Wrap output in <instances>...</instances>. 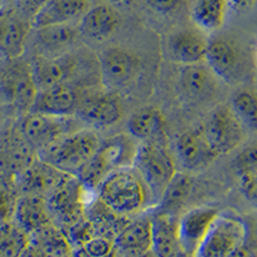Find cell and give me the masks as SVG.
<instances>
[{
    "label": "cell",
    "mask_w": 257,
    "mask_h": 257,
    "mask_svg": "<svg viewBox=\"0 0 257 257\" xmlns=\"http://www.w3.org/2000/svg\"><path fill=\"white\" fill-rule=\"evenodd\" d=\"M98 199L121 216L139 215L151 203L143 179L133 166L114 170L96 187Z\"/></svg>",
    "instance_id": "1"
},
{
    "label": "cell",
    "mask_w": 257,
    "mask_h": 257,
    "mask_svg": "<svg viewBox=\"0 0 257 257\" xmlns=\"http://www.w3.org/2000/svg\"><path fill=\"white\" fill-rule=\"evenodd\" d=\"M100 142L93 130H75L39 149L38 158L61 173L77 176L94 157Z\"/></svg>",
    "instance_id": "2"
},
{
    "label": "cell",
    "mask_w": 257,
    "mask_h": 257,
    "mask_svg": "<svg viewBox=\"0 0 257 257\" xmlns=\"http://www.w3.org/2000/svg\"><path fill=\"white\" fill-rule=\"evenodd\" d=\"M205 62L216 79L228 85L242 84L252 71L244 45L230 35H215L208 40Z\"/></svg>",
    "instance_id": "3"
},
{
    "label": "cell",
    "mask_w": 257,
    "mask_h": 257,
    "mask_svg": "<svg viewBox=\"0 0 257 257\" xmlns=\"http://www.w3.org/2000/svg\"><path fill=\"white\" fill-rule=\"evenodd\" d=\"M139 142L128 134H120L100 142L94 157L79 173V179L96 189L100 181L114 170L134 165Z\"/></svg>",
    "instance_id": "4"
},
{
    "label": "cell",
    "mask_w": 257,
    "mask_h": 257,
    "mask_svg": "<svg viewBox=\"0 0 257 257\" xmlns=\"http://www.w3.org/2000/svg\"><path fill=\"white\" fill-rule=\"evenodd\" d=\"M133 167L143 179L151 196V203L158 205L166 187L178 173L171 153L161 143H139Z\"/></svg>",
    "instance_id": "5"
},
{
    "label": "cell",
    "mask_w": 257,
    "mask_h": 257,
    "mask_svg": "<svg viewBox=\"0 0 257 257\" xmlns=\"http://www.w3.org/2000/svg\"><path fill=\"white\" fill-rule=\"evenodd\" d=\"M88 188L89 185L82 183L79 176L64 174L49 196L45 197L52 221L62 230L85 216L89 205L85 198Z\"/></svg>",
    "instance_id": "6"
},
{
    "label": "cell",
    "mask_w": 257,
    "mask_h": 257,
    "mask_svg": "<svg viewBox=\"0 0 257 257\" xmlns=\"http://www.w3.org/2000/svg\"><path fill=\"white\" fill-rule=\"evenodd\" d=\"M245 235L247 228L238 215L219 212L193 257H230L242 247Z\"/></svg>",
    "instance_id": "7"
},
{
    "label": "cell",
    "mask_w": 257,
    "mask_h": 257,
    "mask_svg": "<svg viewBox=\"0 0 257 257\" xmlns=\"http://www.w3.org/2000/svg\"><path fill=\"white\" fill-rule=\"evenodd\" d=\"M38 91L31 63L20 58L3 62L0 70V94L6 102L20 112L27 113L35 102Z\"/></svg>",
    "instance_id": "8"
},
{
    "label": "cell",
    "mask_w": 257,
    "mask_h": 257,
    "mask_svg": "<svg viewBox=\"0 0 257 257\" xmlns=\"http://www.w3.org/2000/svg\"><path fill=\"white\" fill-rule=\"evenodd\" d=\"M208 144L217 156L226 155L239 148L247 139V128L231 111L230 105L216 107L202 125Z\"/></svg>",
    "instance_id": "9"
},
{
    "label": "cell",
    "mask_w": 257,
    "mask_h": 257,
    "mask_svg": "<svg viewBox=\"0 0 257 257\" xmlns=\"http://www.w3.org/2000/svg\"><path fill=\"white\" fill-rule=\"evenodd\" d=\"M21 133L30 146L36 149L44 148L58 138L75 132L71 116H52V114L27 112L21 121Z\"/></svg>",
    "instance_id": "10"
},
{
    "label": "cell",
    "mask_w": 257,
    "mask_h": 257,
    "mask_svg": "<svg viewBox=\"0 0 257 257\" xmlns=\"http://www.w3.org/2000/svg\"><path fill=\"white\" fill-rule=\"evenodd\" d=\"M102 79L108 89H121L132 84L141 70V61L134 53L121 48L105 50L100 61Z\"/></svg>",
    "instance_id": "11"
},
{
    "label": "cell",
    "mask_w": 257,
    "mask_h": 257,
    "mask_svg": "<svg viewBox=\"0 0 257 257\" xmlns=\"http://www.w3.org/2000/svg\"><path fill=\"white\" fill-rule=\"evenodd\" d=\"M208 40L206 32L198 27L174 32L166 44L170 59L183 66L205 62Z\"/></svg>",
    "instance_id": "12"
},
{
    "label": "cell",
    "mask_w": 257,
    "mask_h": 257,
    "mask_svg": "<svg viewBox=\"0 0 257 257\" xmlns=\"http://www.w3.org/2000/svg\"><path fill=\"white\" fill-rule=\"evenodd\" d=\"M91 7L90 0H45L32 16L31 27L35 30L58 25H73Z\"/></svg>",
    "instance_id": "13"
},
{
    "label": "cell",
    "mask_w": 257,
    "mask_h": 257,
    "mask_svg": "<svg viewBox=\"0 0 257 257\" xmlns=\"http://www.w3.org/2000/svg\"><path fill=\"white\" fill-rule=\"evenodd\" d=\"M113 244L121 257L152 251V215L139 213L133 216L117 234Z\"/></svg>",
    "instance_id": "14"
},
{
    "label": "cell",
    "mask_w": 257,
    "mask_h": 257,
    "mask_svg": "<svg viewBox=\"0 0 257 257\" xmlns=\"http://www.w3.org/2000/svg\"><path fill=\"white\" fill-rule=\"evenodd\" d=\"M219 215L216 208L210 206L192 208L179 217V240L187 256L193 257L205 238L213 220Z\"/></svg>",
    "instance_id": "15"
},
{
    "label": "cell",
    "mask_w": 257,
    "mask_h": 257,
    "mask_svg": "<svg viewBox=\"0 0 257 257\" xmlns=\"http://www.w3.org/2000/svg\"><path fill=\"white\" fill-rule=\"evenodd\" d=\"M175 148L181 166L188 171H201L219 157L208 144L202 126L183 133L176 141Z\"/></svg>",
    "instance_id": "16"
},
{
    "label": "cell",
    "mask_w": 257,
    "mask_h": 257,
    "mask_svg": "<svg viewBox=\"0 0 257 257\" xmlns=\"http://www.w3.org/2000/svg\"><path fill=\"white\" fill-rule=\"evenodd\" d=\"M77 108L79 94L72 85L66 81L39 90L30 112L67 117L76 113Z\"/></svg>",
    "instance_id": "17"
},
{
    "label": "cell",
    "mask_w": 257,
    "mask_h": 257,
    "mask_svg": "<svg viewBox=\"0 0 257 257\" xmlns=\"http://www.w3.org/2000/svg\"><path fill=\"white\" fill-rule=\"evenodd\" d=\"M30 26L15 11H0V56L4 61L24 54Z\"/></svg>",
    "instance_id": "18"
},
{
    "label": "cell",
    "mask_w": 257,
    "mask_h": 257,
    "mask_svg": "<svg viewBox=\"0 0 257 257\" xmlns=\"http://www.w3.org/2000/svg\"><path fill=\"white\" fill-rule=\"evenodd\" d=\"M152 252L156 257H184L179 240V217L173 213L152 215Z\"/></svg>",
    "instance_id": "19"
},
{
    "label": "cell",
    "mask_w": 257,
    "mask_h": 257,
    "mask_svg": "<svg viewBox=\"0 0 257 257\" xmlns=\"http://www.w3.org/2000/svg\"><path fill=\"white\" fill-rule=\"evenodd\" d=\"M121 18L109 4L91 6L79 21V31L94 40H105L118 29Z\"/></svg>",
    "instance_id": "20"
},
{
    "label": "cell",
    "mask_w": 257,
    "mask_h": 257,
    "mask_svg": "<svg viewBox=\"0 0 257 257\" xmlns=\"http://www.w3.org/2000/svg\"><path fill=\"white\" fill-rule=\"evenodd\" d=\"M63 176L64 173H61L54 167L44 164L38 158L32 161L17 176V185L20 192L24 194L44 196L45 192H52L53 188L58 184Z\"/></svg>",
    "instance_id": "21"
},
{
    "label": "cell",
    "mask_w": 257,
    "mask_h": 257,
    "mask_svg": "<svg viewBox=\"0 0 257 257\" xmlns=\"http://www.w3.org/2000/svg\"><path fill=\"white\" fill-rule=\"evenodd\" d=\"M13 221L29 234H32L53 222L47 198L38 194L20 196Z\"/></svg>",
    "instance_id": "22"
},
{
    "label": "cell",
    "mask_w": 257,
    "mask_h": 257,
    "mask_svg": "<svg viewBox=\"0 0 257 257\" xmlns=\"http://www.w3.org/2000/svg\"><path fill=\"white\" fill-rule=\"evenodd\" d=\"M180 88L187 98L203 100L212 95L216 89V76L206 62L183 66L180 72Z\"/></svg>",
    "instance_id": "23"
},
{
    "label": "cell",
    "mask_w": 257,
    "mask_h": 257,
    "mask_svg": "<svg viewBox=\"0 0 257 257\" xmlns=\"http://www.w3.org/2000/svg\"><path fill=\"white\" fill-rule=\"evenodd\" d=\"M165 116L156 107H144L132 114L127 122L128 134L139 143L155 142L161 143L165 137Z\"/></svg>",
    "instance_id": "24"
},
{
    "label": "cell",
    "mask_w": 257,
    "mask_h": 257,
    "mask_svg": "<svg viewBox=\"0 0 257 257\" xmlns=\"http://www.w3.org/2000/svg\"><path fill=\"white\" fill-rule=\"evenodd\" d=\"M73 67L75 64L72 59L63 58V57H56V58L36 57L31 62L32 75L39 90L66 82V80L71 76Z\"/></svg>",
    "instance_id": "25"
},
{
    "label": "cell",
    "mask_w": 257,
    "mask_h": 257,
    "mask_svg": "<svg viewBox=\"0 0 257 257\" xmlns=\"http://www.w3.org/2000/svg\"><path fill=\"white\" fill-rule=\"evenodd\" d=\"M123 109L114 94L96 96L82 109V118L94 127H109L120 121Z\"/></svg>",
    "instance_id": "26"
},
{
    "label": "cell",
    "mask_w": 257,
    "mask_h": 257,
    "mask_svg": "<svg viewBox=\"0 0 257 257\" xmlns=\"http://www.w3.org/2000/svg\"><path fill=\"white\" fill-rule=\"evenodd\" d=\"M230 8V0H194L192 17L198 29L216 32L224 26Z\"/></svg>",
    "instance_id": "27"
},
{
    "label": "cell",
    "mask_w": 257,
    "mask_h": 257,
    "mask_svg": "<svg viewBox=\"0 0 257 257\" xmlns=\"http://www.w3.org/2000/svg\"><path fill=\"white\" fill-rule=\"evenodd\" d=\"M30 244L45 257H64L72 252L64 231L54 222L30 234Z\"/></svg>",
    "instance_id": "28"
},
{
    "label": "cell",
    "mask_w": 257,
    "mask_h": 257,
    "mask_svg": "<svg viewBox=\"0 0 257 257\" xmlns=\"http://www.w3.org/2000/svg\"><path fill=\"white\" fill-rule=\"evenodd\" d=\"M193 188V180L187 174L176 173L169 185L165 189L164 194L158 202L160 212H167L175 215L176 211L184 205L189 197Z\"/></svg>",
    "instance_id": "29"
},
{
    "label": "cell",
    "mask_w": 257,
    "mask_h": 257,
    "mask_svg": "<svg viewBox=\"0 0 257 257\" xmlns=\"http://www.w3.org/2000/svg\"><path fill=\"white\" fill-rule=\"evenodd\" d=\"M30 245V234L15 221L0 225V257H21Z\"/></svg>",
    "instance_id": "30"
},
{
    "label": "cell",
    "mask_w": 257,
    "mask_h": 257,
    "mask_svg": "<svg viewBox=\"0 0 257 257\" xmlns=\"http://www.w3.org/2000/svg\"><path fill=\"white\" fill-rule=\"evenodd\" d=\"M229 105L247 132H257V91L240 89L231 96Z\"/></svg>",
    "instance_id": "31"
},
{
    "label": "cell",
    "mask_w": 257,
    "mask_h": 257,
    "mask_svg": "<svg viewBox=\"0 0 257 257\" xmlns=\"http://www.w3.org/2000/svg\"><path fill=\"white\" fill-rule=\"evenodd\" d=\"M77 29L73 25H58L36 30L38 40L49 52L64 49L76 40Z\"/></svg>",
    "instance_id": "32"
},
{
    "label": "cell",
    "mask_w": 257,
    "mask_h": 257,
    "mask_svg": "<svg viewBox=\"0 0 257 257\" xmlns=\"http://www.w3.org/2000/svg\"><path fill=\"white\" fill-rule=\"evenodd\" d=\"M17 178L0 174V225L12 221L20 198Z\"/></svg>",
    "instance_id": "33"
},
{
    "label": "cell",
    "mask_w": 257,
    "mask_h": 257,
    "mask_svg": "<svg viewBox=\"0 0 257 257\" xmlns=\"http://www.w3.org/2000/svg\"><path fill=\"white\" fill-rule=\"evenodd\" d=\"M71 254L73 257H121L114 248L113 240L99 235L91 238L81 248L73 249Z\"/></svg>",
    "instance_id": "34"
},
{
    "label": "cell",
    "mask_w": 257,
    "mask_h": 257,
    "mask_svg": "<svg viewBox=\"0 0 257 257\" xmlns=\"http://www.w3.org/2000/svg\"><path fill=\"white\" fill-rule=\"evenodd\" d=\"M63 231L66 234V237H67L72 251L73 249L81 248L85 243L89 242L91 238L96 235L93 222L86 216L81 217L76 222H73L72 225H70Z\"/></svg>",
    "instance_id": "35"
},
{
    "label": "cell",
    "mask_w": 257,
    "mask_h": 257,
    "mask_svg": "<svg viewBox=\"0 0 257 257\" xmlns=\"http://www.w3.org/2000/svg\"><path fill=\"white\" fill-rule=\"evenodd\" d=\"M233 170L238 178L257 174V143L243 147L233 161Z\"/></svg>",
    "instance_id": "36"
},
{
    "label": "cell",
    "mask_w": 257,
    "mask_h": 257,
    "mask_svg": "<svg viewBox=\"0 0 257 257\" xmlns=\"http://www.w3.org/2000/svg\"><path fill=\"white\" fill-rule=\"evenodd\" d=\"M239 188L245 201L254 208H257V174L240 178Z\"/></svg>",
    "instance_id": "37"
},
{
    "label": "cell",
    "mask_w": 257,
    "mask_h": 257,
    "mask_svg": "<svg viewBox=\"0 0 257 257\" xmlns=\"http://www.w3.org/2000/svg\"><path fill=\"white\" fill-rule=\"evenodd\" d=\"M149 8L160 15H173L183 4V0H144Z\"/></svg>",
    "instance_id": "38"
},
{
    "label": "cell",
    "mask_w": 257,
    "mask_h": 257,
    "mask_svg": "<svg viewBox=\"0 0 257 257\" xmlns=\"http://www.w3.org/2000/svg\"><path fill=\"white\" fill-rule=\"evenodd\" d=\"M257 0H230V7L237 11H248L256 6Z\"/></svg>",
    "instance_id": "39"
},
{
    "label": "cell",
    "mask_w": 257,
    "mask_h": 257,
    "mask_svg": "<svg viewBox=\"0 0 257 257\" xmlns=\"http://www.w3.org/2000/svg\"><path fill=\"white\" fill-rule=\"evenodd\" d=\"M21 257H45V256L43 253H41V252L39 251V249H36L35 247H34V245L30 244L29 247H27V248H26V251H25L24 253H22V256H21Z\"/></svg>",
    "instance_id": "40"
},
{
    "label": "cell",
    "mask_w": 257,
    "mask_h": 257,
    "mask_svg": "<svg viewBox=\"0 0 257 257\" xmlns=\"http://www.w3.org/2000/svg\"><path fill=\"white\" fill-rule=\"evenodd\" d=\"M125 257H156V256L152 251H149V252H147V253L138 254V256H125Z\"/></svg>",
    "instance_id": "41"
},
{
    "label": "cell",
    "mask_w": 257,
    "mask_h": 257,
    "mask_svg": "<svg viewBox=\"0 0 257 257\" xmlns=\"http://www.w3.org/2000/svg\"><path fill=\"white\" fill-rule=\"evenodd\" d=\"M114 2H118V3H123V4H130L133 3L134 0H114Z\"/></svg>",
    "instance_id": "42"
},
{
    "label": "cell",
    "mask_w": 257,
    "mask_h": 257,
    "mask_svg": "<svg viewBox=\"0 0 257 257\" xmlns=\"http://www.w3.org/2000/svg\"><path fill=\"white\" fill-rule=\"evenodd\" d=\"M254 62H256V67H257V45H256V50H254Z\"/></svg>",
    "instance_id": "43"
},
{
    "label": "cell",
    "mask_w": 257,
    "mask_h": 257,
    "mask_svg": "<svg viewBox=\"0 0 257 257\" xmlns=\"http://www.w3.org/2000/svg\"><path fill=\"white\" fill-rule=\"evenodd\" d=\"M3 62H4V59H3V57L0 56V70H2V66H3Z\"/></svg>",
    "instance_id": "44"
},
{
    "label": "cell",
    "mask_w": 257,
    "mask_h": 257,
    "mask_svg": "<svg viewBox=\"0 0 257 257\" xmlns=\"http://www.w3.org/2000/svg\"><path fill=\"white\" fill-rule=\"evenodd\" d=\"M64 257H73L72 254H67V256H64Z\"/></svg>",
    "instance_id": "45"
},
{
    "label": "cell",
    "mask_w": 257,
    "mask_h": 257,
    "mask_svg": "<svg viewBox=\"0 0 257 257\" xmlns=\"http://www.w3.org/2000/svg\"><path fill=\"white\" fill-rule=\"evenodd\" d=\"M3 2H7V0H0V3H3Z\"/></svg>",
    "instance_id": "46"
},
{
    "label": "cell",
    "mask_w": 257,
    "mask_h": 257,
    "mask_svg": "<svg viewBox=\"0 0 257 257\" xmlns=\"http://www.w3.org/2000/svg\"><path fill=\"white\" fill-rule=\"evenodd\" d=\"M184 257H189V256H184Z\"/></svg>",
    "instance_id": "47"
}]
</instances>
